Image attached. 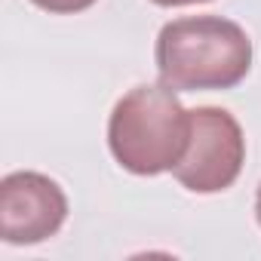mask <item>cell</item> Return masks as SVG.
<instances>
[{
  "mask_svg": "<svg viewBox=\"0 0 261 261\" xmlns=\"http://www.w3.org/2000/svg\"><path fill=\"white\" fill-rule=\"evenodd\" d=\"M154 59L175 92L233 89L252 68V40L230 19L185 16L160 28Z\"/></svg>",
  "mask_w": 261,
  "mask_h": 261,
  "instance_id": "obj_1",
  "label": "cell"
},
{
  "mask_svg": "<svg viewBox=\"0 0 261 261\" xmlns=\"http://www.w3.org/2000/svg\"><path fill=\"white\" fill-rule=\"evenodd\" d=\"M191 145V111L166 83L129 89L111 111L108 148L133 175L172 172Z\"/></svg>",
  "mask_w": 261,
  "mask_h": 261,
  "instance_id": "obj_2",
  "label": "cell"
},
{
  "mask_svg": "<svg viewBox=\"0 0 261 261\" xmlns=\"http://www.w3.org/2000/svg\"><path fill=\"white\" fill-rule=\"evenodd\" d=\"M246 163V139L237 117L224 108H194L191 111V145L172 175L194 194L227 191Z\"/></svg>",
  "mask_w": 261,
  "mask_h": 261,
  "instance_id": "obj_3",
  "label": "cell"
},
{
  "mask_svg": "<svg viewBox=\"0 0 261 261\" xmlns=\"http://www.w3.org/2000/svg\"><path fill=\"white\" fill-rule=\"evenodd\" d=\"M68 197L43 172H10L0 181V237L10 246H34L62 230Z\"/></svg>",
  "mask_w": 261,
  "mask_h": 261,
  "instance_id": "obj_4",
  "label": "cell"
},
{
  "mask_svg": "<svg viewBox=\"0 0 261 261\" xmlns=\"http://www.w3.org/2000/svg\"><path fill=\"white\" fill-rule=\"evenodd\" d=\"M31 4L46 10V13H53V16H74V13L89 10L95 0H31Z\"/></svg>",
  "mask_w": 261,
  "mask_h": 261,
  "instance_id": "obj_5",
  "label": "cell"
},
{
  "mask_svg": "<svg viewBox=\"0 0 261 261\" xmlns=\"http://www.w3.org/2000/svg\"><path fill=\"white\" fill-rule=\"evenodd\" d=\"M157 7H191V4H209V0H151Z\"/></svg>",
  "mask_w": 261,
  "mask_h": 261,
  "instance_id": "obj_6",
  "label": "cell"
},
{
  "mask_svg": "<svg viewBox=\"0 0 261 261\" xmlns=\"http://www.w3.org/2000/svg\"><path fill=\"white\" fill-rule=\"evenodd\" d=\"M255 215H258V224H261V185H258V197H255Z\"/></svg>",
  "mask_w": 261,
  "mask_h": 261,
  "instance_id": "obj_7",
  "label": "cell"
}]
</instances>
